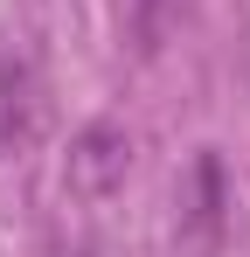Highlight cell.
I'll use <instances>...</instances> for the list:
<instances>
[{
	"label": "cell",
	"instance_id": "cell-1",
	"mask_svg": "<svg viewBox=\"0 0 250 257\" xmlns=\"http://www.w3.org/2000/svg\"><path fill=\"white\" fill-rule=\"evenodd\" d=\"M132 174V139L118 125H83L77 146H70V167H63V188L77 202H111Z\"/></svg>",
	"mask_w": 250,
	"mask_h": 257
},
{
	"label": "cell",
	"instance_id": "cell-2",
	"mask_svg": "<svg viewBox=\"0 0 250 257\" xmlns=\"http://www.w3.org/2000/svg\"><path fill=\"white\" fill-rule=\"evenodd\" d=\"M49 125V97H42V77L21 63V56H0V160L28 153Z\"/></svg>",
	"mask_w": 250,
	"mask_h": 257
}]
</instances>
